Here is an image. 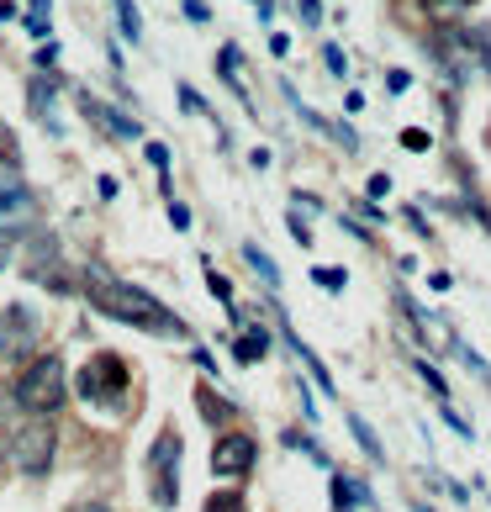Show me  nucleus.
I'll return each mask as SVG.
<instances>
[{
	"label": "nucleus",
	"mask_w": 491,
	"mask_h": 512,
	"mask_svg": "<svg viewBox=\"0 0 491 512\" xmlns=\"http://www.w3.org/2000/svg\"><path fill=\"white\" fill-rule=\"evenodd\" d=\"M85 296H90V307H96L101 317L111 322H127V328H138V333H154V338H185V322L164 307L159 296H148L138 286H127V280L117 275H106V270H85Z\"/></svg>",
	"instance_id": "nucleus-1"
},
{
	"label": "nucleus",
	"mask_w": 491,
	"mask_h": 512,
	"mask_svg": "<svg viewBox=\"0 0 491 512\" xmlns=\"http://www.w3.org/2000/svg\"><path fill=\"white\" fill-rule=\"evenodd\" d=\"M69 402V375L59 354H37L16 370V407L27 417H53Z\"/></svg>",
	"instance_id": "nucleus-2"
},
{
	"label": "nucleus",
	"mask_w": 491,
	"mask_h": 512,
	"mask_svg": "<svg viewBox=\"0 0 491 512\" xmlns=\"http://www.w3.org/2000/svg\"><path fill=\"white\" fill-rule=\"evenodd\" d=\"M132 391V370H127V359L122 354H90L80 375H74V396H80L85 407H111V402H122V396Z\"/></svg>",
	"instance_id": "nucleus-3"
},
{
	"label": "nucleus",
	"mask_w": 491,
	"mask_h": 512,
	"mask_svg": "<svg viewBox=\"0 0 491 512\" xmlns=\"http://www.w3.org/2000/svg\"><path fill=\"white\" fill-rule=\"evenodd\" d=\"M180 454H185V444L175 428H164L154 439V449H148V497L164 512L180 507Z\"/></svg>",
	"instance_id": "nucleus-4"
},
{
	"label": "nucleus",
	"mask_w": 491,
	"mask_h": 512,
	"mask_svg": "<svg viewBox=\"0 0 491 512\" xmlns=\"http://www.w3.org/2000/svg\"><path fill=\"white\" fill-rule=\"evenodd\" d=\"M53 454H59V433H53L43 417H37V423H22V428L11 433V460H16L22 476L43 481L48 470H53Z\"/></svg>",
	"instance_id": "nucleus-5"
},
{
	"label": "nucleus",
	"mask_w": 491,
	"mask_h": 512,
	"mask_svg": "<svg viewBox=\"0 0 491 512\" xmlns=\"http://www.w3.org/2000/svg\"><path fill=\"white\" fill-rule=\"evenodd\" d=\"M37 338H43V317H37L32 307H6V312H0V359L27 365V354L37 349Z\"/></svg>",
	"instance_id": "nucleus-6"
},
{
	"label": "nucleus",
	"mask_w": 491,
	"mask_h": 512,
	"mask_svg": "<svg viewBox=\"0 0 491 512\" xmlns=\"http://www.w3.org/2000/svg\"><path fill=\"white\" fill-rule=\"evenodd\" d=\"M254 460H259V444L249 439V433H222V439L212 444V470L217 476H249L254 470Z\"/></svg>",
	"instance_id": "nucleus-7"
},
{
	"label": "nucleus",
	"mask_w": 491,
	"mask_h": 512,
	"mask_svg": "<svg viewBox=\"0 0 491 512\" xmlns=\"http://www.w3.org/2000/svg\"><path fill=\"white\" fill-rule=\"evenodd\" d=\"M27 217H32V191L16 175H0V238H11Z\"/></svg>",
	"instance_id": "nucleus-8"
},
{
	"label": "nucleus",
	"mask_w": 491,
	"mask_h": 512,
	"mask_svg": "<svg viewBox=\"0 0 491 512\" xmlns=\"http://www.w3.org/2000/svg\"><path fill=\"white\" fill-rule=\"evenodd\" d=\"M80 111H85V117L96 122V127H106V132H117V138H138V122H132V117H122V111H106L101 101H90V96H80Z\"/></svg>",
	"instance_id": "nucleus-9"
},
{
	"label": "nucleus",
	"mask_w": 491,
	"mask_h": 512,
	"mask_svg": "<svg viewBox=\"0 0 491 512\" xmlns=\"http://www.w3.org/2000/svg\"><path fill=\"white\" fill-rule=\"evenodd\" d=\"M264 349H270V333L249 328V333L238 338V365H259V359H264Z\"/></svg>",
	"instance_id": "nucleus-10"
},
{
	"label": "nucleus",
	"mask_w": 491,
	"mask_h": 512,
	"mask_svg": "<svg viewBox=\"0 0 491 512\" xmlns=\"http://www.w3.org/2000/svg\"><path fill=\"white\" fill-rule=\"evenodd\" d=\"M0 169H6V175H16V169H22V148H16V132L0 122Z\"/></svg>",
	"instance_id": "nucleus-11"
},
{
	"label": "nucleus",
	"mask_w": 491,
	"mask_h": 512,
	"mask_svg": "<svg viewBox=\"0 0 491 512\" xmlns=\"http://www.w3.org/2000/svg\"><path fill=\"white\" fill-rule=\"evenodd\" d=\"M27 101H32L37 117L48 122V106H53V80H32V85H27Z\"/></svg>",
	"instance_id": "nucleus-12"
},
{
	"label": "nucleus",
	"mask_w": 491,
	"mask_h": 512,
	"mask_svg": "<svg viewBox=\"0 0 491 512\" xmlns=\"http://www.w3.org/2000/svg\"><path fill=\"white\" fill-rule=\"evenodd\" d=\"M476 0H423V11L428 16H439V22H449V16H460V11H470Z\"/></svg>",
	"instance_id": "nucleus-13"
},
{
	"label": "nucleus",
	"mask_w": 491,
	"mask_h": 512,
	"mask_svg": "<svg viewBox=\"0 0 491 512\" xmlns=\"http://www.w3.org/2000/svg\"><path fill=\"white\" fill-rule=\"evenodd\" d=\"M111 6H117V16H122V32L132 37V43H138L143 27H138V11H132V0H111Z\"/></svg>",
	"instance_id": "nucleus-14"
},
{
	"label": "nucleus",
	"mask_w": 491,
	"mask_h": 512,
	"mask_svg": "<svg viewBox=\"0 0 491 512\" xmlns=\"http://www.w3.org/2000/svg\"><path fill=\"white\" fill-rule=\"evenodd\" d=\"M196 396H201V412H206V417H212V423H222V417H228V407H222V402H217V391H212V386H201Z\"/></svg>",
	"instance_id": "nucleus-15"
},
{
	"label": "nucleus",
	"mask_w": 491,
	"mask_h": 512,
	"mask_svg": "<svg viewBox=\"0 0 491 512\" xmlns=\"http://www.w3.org/2000/svg\"><path fill=\"white\" fill-rule=\"evenodd\" d=\"M243 254H249V264H254V270H259L264 280H280V270H275V264H270V259H264L259 249H254V243H243Z\"/></svg>",
	"instance_id": "nucleus-16"
},
{
	"label": "nucleus",
	"mask_w": 491,
	"mask_h": 512,
	"mask_svg": "<svg viewBox=\"0 0 491 512\" xmlns=\"http://www.w3.org/2000/svg\"><path fill=\"white\" fill-rule=\"evenodd\" d=\"M148 164H154L159 175L169 180V148H164V143H148Z\"/></svg>",
	"instance_id": "nucleus-17"
},
{
	"label": "nucleus",
	"mask_w": 491,
	"mask_h": 512,
	"mask_svg": "<svg viewBox=\"0 0 491 512\" xmlns=\"http://www.w3.org/2000/svg\"><path fill=\"white\" fill-rule=\"evenodd\" d=\"M402 148H412V154H423V148H428V132H418V127L402 132Z\"/></svg>",
	"instance_id": "nucleus-18"
},
{
	"label": "nucleus",
	"mask_w": 491,
	"mask_h": 512,
	"mask_svg": "<svg viewBox=\"0 0 491 512\" xmlns=\"http://www.w3.org/2000/svg\"><path fill=\"white\" fill-rule=\"evenodd\" d=\"M185 16H191V22H206L212 11H206V0H185Z\"/></svg>",
	"instance_id": "nucleus-19"
},
{
	"label": "nucleus",
	"mask_w": 491,
	"mask_h": 512,
	"mask_svg": "<svg viewBox=\"0 0 491 512\" xmlns=\"http://www.w3.org/2000/svg\"><path fill=\"white\" fill-rule=\"evenodd\" d=\"M317 286H328V291H338V286H344V275H338V270H317Z\"/></svg>",
	"instance_id": "nucleus-20"
},
{
	"label": "nucleus",
	"mask_w": 491,
	"mask_h": 512,
	"mask_svg": "<svg viewBox=\"0 0 491 512\" xmlns=\"http://www.w3.org/2000/svg\"><path fill=\"white\" fill-rule=\"evenodd\" d=\"M206 286H212L222 301H233V286H228V280H222V275H206Z\"/></svg>",
	"instance_id": "nucleus-21"
},
{
	"label": "nucleus",
	"mask_w": 491,
	"mask_h": 512,
	"mask_svg": "<svg viewBox=\"0 0 491 512\" xmlns=\"http://www.w3.org/2000/svg\"><path fill=\"white\" fill-rule=\"evenodd\" d=\"M169 222H175V227H191V212H185L180 201H169Z\"/></svg>",
	"instance_id": "nucleus-22"
},
{
	"label": "nucleus",
	"mask_w": 491,
	"mask_h": 512,
	"mask_svg": "<svg viewBox=\"0 0 491 512\" xmlns=\"http://www.w3.org/2000/svg\"><path fill=\"white\" fill-rule=\"evenodd\" d=\"M206 512H238V502L233 497H212V502H206Z\"/></svg>",
	"instance_id": "nucleus-23"
},
{
	"label": "nucleus",
	"mask_w": 491,
	"mask_h": 512,
	"mask_svg": "<svg viewBox=\"0 0 491 512\" xmlns=\"http://www.w3.org/2000/svg\"><path fill=\"white\" fill-rule=\"evenodd\" d=\"M53 59H59V53H53V43L37 48V69H53Z\"/></svg>",
	"instance_id": "nucleus-24"
},
{
	"label": "nucleus",
	"mask_w": 491,
	"mask_h": 512,
	"mask_svg": "<svg viewBox=\"0 0 491 512\" xmlns=\"http://www.w3.org/2000/svg\"><path fill=\"white\" fill-rule=\"evenodd\" d=\"M69 512H111V502H74Z\"/></svg>",
	"instance_id": "nucleus-25"
},
{
	"label": "nucleus",
	"mask_w": 491,
	"mask_h": 512,
	"mask_svg": "<svg viewBox=\"0 0 491 512\" xmlns=\"http://www.w3.org/2000/svg\"><path fill=\"white\" fill-rule=\"evenodd\" d=\"M0 270H6V238H0Z\"/></svg>",
	"instance_id": "nucleus-26"
}]
</instances>
